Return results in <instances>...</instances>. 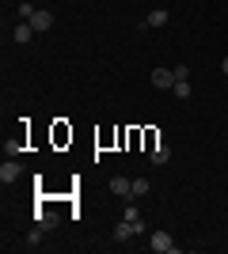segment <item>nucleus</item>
I'll return each mask as SVG.
<instances>
[{
    "label": "nucleus",
    "mask_w": 228,
    "mask_h": 254,
    "mask_svg": "<svg viewBox=\"0 0 228 254\" xmlns=\"http://www.w3.org/2000/svg\"><path fill=\"white\" fill-rule=\"evenodd\" d=\"M152 163H156V167H160V163H167V159H171V148H167V144H163V140H156V144H152Z\"/></svg>",
    "instance_id": "obj_6"
},
{
    "label": "nucleus",
    "mask_w": 228,
    "mask_h": 254,
    "mask_svg": "<svg viewBox=\"0 0 228 254\" xmlns=\"http://www.w3.org/2000/svg\"><path fill=\"white\" fill-rule=\"evenodd\" d=\"M152 84L160 87V91H171L175 87V72L171 68H156V72H152Z\"/></svg>",
    "instance_id": "obj_3"
},
{
    "label": "nucleus",
    "mask_w": 228,
    "mask_h": 254,
    "mask_svg": "<svg viewBox=\"0 0 228 254\" xmlns=\"http://www.w3.org/2000/svg\"><path fill=\"white\" fill-rule=\"evenodd\" d=\"M221 68H225V72H228V57H225V61H221Z\"/></svg>",
    "instance_id": "obj_16"
},
{
    "label": "nucleus",
    "mask_w": 228,
    "mask_h": 254,
    "mask_svg": "<svg viewBox=\"0 0 228 254\" xmlns=\"http://www.w3.org/2000/svg\"><path fill=\"white\" fill-rule=\"evenodd\" d=\"M34 34H38V31H34V27H31V23H27V19H23L19 23V27H15V31H11V38H15V42H31V38H34Z\"/></svg>",
    "instance_id": "obj_7"
},
{
    "label": "nucleus",
    "mask_w": 228,
    "mask_h": 254,
    "mask_svg": "<svg viewBox=\"0 0 228 254\" xmlns=\"http://www.w3.org/2000/svg\"><path fill=\"white\" fill-rule=\"evenodd\" d=\"M27 23H31L34 31L42 34V31H50V27H54V11H42V8H38V11H34V15H31Z\"/></svg>",
    "instance_id": "obj_2"
},
{
    "label": "nucleus",
    "mask_w": 228,
    "mask_h": 254,
    "mask_svg": "<svg viewBox=\"0 0 228 254\" xmlns=\"http://www.w3.org/2000/svg\"><path fill=\"white\" fill-rule=\"evenodd\" d=\"M149 251H156V254H179V247H175L171 232H152L149 235Z\"/></svg>",
    "instance_id": "obj_1"
},
{
    "label": "nucleus",
    "mask_w": 228,
    "mask_h": 254,
    "mask_svg": "<svg viewBox=\"0 0 228 254\" xmlns=\"http://www.w3.org/2000/svg\"><path fill=\"white\" fill-rule=\"evenodd\" d=\"M133 235H137V232H133V224H130V220H122L118 228H114V239H118V243H126V239H133Z\"/></svg>",
    "instance_id": "obj_9"
},
{
    "label": "nucleus",
    "mask_w": 228,
    "mask_h": 254,
    "mask_svg": "<svg viewBox=\"0 0 228 254\" xmlns=\"http://www.w3.org/2000/svg\"><path fill=\"white\" fill-rule=\"evenodd\" d=\"M42 232H46L42 224H38L34 232H27V247H31V251H34V247H38V243H42Z\"/></svg>",
    "instance_id": "obj_13"
},
{
    "label": "nucleus",
    "mask_w": 228,
    "mask_h": 254,
    "mask_svg": "<svg viewBox=\"0 0 228 254\" xmlns=\"http://www.w3.org/2000/svg\"><path fill=\"white\" fill-rule=\"evenodd\" d=\"M122 220H130V224H141V209L137 205H126V216Z\"/></svg>",
    "instance_id": "obj_14"
},
{
    "label": "nucleus",
    "mask_w": 228,
    "mask_h": 254,
    "mask_svg": "<svg viewBox=\"0 0 228 254\" xmlns=\"http://www.w3.org/2000/svg\"><path fill=\"white\" fill-rule=\"evenodd\" d=\"M171 72H175V80H190V64H175Z\"/></svg>",
    "instance_id": "obj_15"
},
{
    "label": "nucleus",
    "mask_w": 228,
    "mask_h": 254,
    "mask_svg": "<svg viewBox=\"0 0 228 254\" xmlns=\"http://www.w3.org/2000/svg\"><path fill=\"white\" fill-rule=\"evenodd\" d=\"M19 175H23V167L15 159H4V163H0V182H15Z\"/></svg>",
    "instance_id": "obj_4"
},
{
    "label": "nucleus",
    "mask_w": 228,
    "mask_h": 254,
    "mask_svg": "<svg viewBox=\"0 0 228 254\" xmlns=\"http://www.w3.org/2000/svg\"><path fill=\"white\" fill-rule=\"evenodd\" d=\"M38 224H42L46 232H50V228H57L61 220H57V212H38Z\"/></svg>",
    "instance_id": "obj_12"
},
{
    "label": "nucleus",
    "mask_w": 228,
    "mask_h": 254,
    "mask_svg": "<svg viewBox=\"0 0 228 254\" xmlns=\"http://www.w3.org/2000/svg\"><path fill=\"white\" fill-rule=\"evenodd\" d=\"M110 190L118 193V197H130V193H133V179H126V175H118V179H110Z\"/></svg>",
    "instance_id": "obj_5"
},
{
    "label": "nucleus",
    "mask_w": 228,
    "mask_h": 254,
    "mask_svg": "<svg viewBox=\"0 0 228 254\" xmlns=\"http://www.w3.org/2000/svg\"><path fill=\"white\" fill-rule=\"evenodd\" d=\"M167 19H171V15H167L163 8H156V11H149V19H145V27H167Z\"/></svg>",
    "instance_id": "obj_8"
},
{
    "label": "nucleus",
    "mask_w": 228,
    "mask_h": 254,
    "mask_svg": "<svg viewBox=\"0 0 228 254\" xmlns=\"http://www.w3.org/2000/svg\"><path fill=\"white\" fill-rule=\"evenodd\" d=\"M175 99H190V80H175Z\"/></svg>",
    "instance_id": "obj_11"
},
{
    "label": "nucleus",
    "mask_w": 228,
    "mask_h": 254,
    "mask_svg": "<svg viewBox=\"0 0 228 254\" xmlns=\"http://www.w3.org/2000/svg\"><path fill=\"white\" fill-rule=\"evenodd\" d=\"M149 190H152L149 179H133V193H130V197H149Z\"/></svg>",
    "instance_id": "obj_10"
}]
</instances>
